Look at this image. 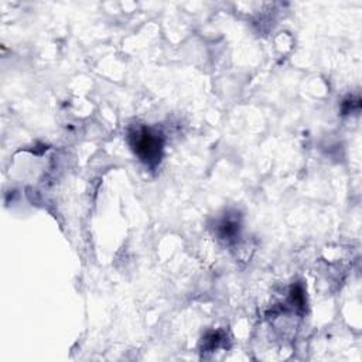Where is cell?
<instances>
[{"mask_svg":"<svg viewBox=\"0 0 362 362\" xmlns=\"http://www.w3.org/2000/svg\"><path fill=\"white\" fill-rule=\"evenodd\" d=\"M134 150L148 164H154L160 160L161 156V139L157 134L143 129L134 134Z\"/></svg>","mask_w":362,"mask_h":362,"instance_id":"obj_1","label":"cell"}]
</instances>
